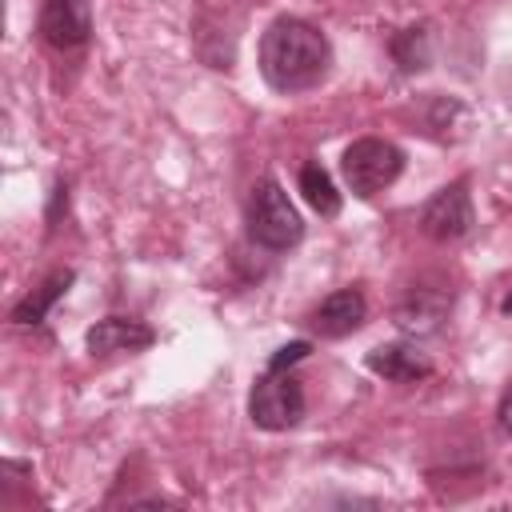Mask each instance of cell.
Returning <instances> with one entry per match:
<instances>
[{"mask_svg": "<svg viewBox=\"0 0 512 512\" xmlns=\"http://www.w3.org/2000/svg\"><path fill=\"white\" fill-rule=\"evenodd\" d=\"M472 196H468V180H452L448 188H440L428 204H424V212H420V228H424V236H432V240H440V244H452V240H460V236H468L472 232Z\"/></svg>", "mask_w": 512, "mask_h": 512, "instance_id": "obj_5", "label": "cell"}, {"mask_svg": "<svg viewBox=\"0 0 512 512\" xmlns=\"http://www.w3.org/2000/svg\"><path fill=\"white\" fill-rule=\"evenodd\" d=\"M300 192H304V200H308L312 212H320V216H336L340 212V192H336L332 176L316 160L300 168Z\"/></svg>", "mask_w": 512, "mask_h": 512, "instance_id": "obj_12", "label": "cell"}, {"mask_svg": "<svg viewBox=\"0 0 512 512\" xmlns=\"http://www.w3.org/2000/svg\"><path fill=\"white\" fill-rule=\"evenodd\" d=\"M332 68V44L328 36L296 16H280L260 36V76L268 88L292 96L316 88Z\"/></svg>", "mask_w": 512, "mask_h": 512, "instance_id": "obj_1", "label": "cell"}, {"mask_svg": "<svg viewBox=\"0 0 512 512\" xmlns=\"http://www.w3.org/2000/svg\"><path fill=\"white\" fill-rule=\"evenodd\" d=\"M364 316H368V300H364V292H360V288H340V292L324 296V300L312 308L308 324H312L316 336H324V340H340V336L356 332V328L364 324Z\"/></svg>", "mask_w": 512, "mask_h": 512, "instance_id": "obj_7", "label": "cell"}, {"mask_svg": "<svg viewBox=\"0 0 512 512\" xmlns=\"http://www.w3.org/2000/svg\"><path fill=\"white\" fill-rule=\"evenodd\" d=\"M308 352H312V344H308V340H292V344L276 348V356L268 360V368H292V364H300Z\"/></svg>", "mask_w": 512, "mask_h": 512, "instance_id": "obj_14", "label": "cell"}, {"mask_svg": "<svg viewBox=\"0 0 512 512\" xmlns=\"http://www.w3.org/2000/svg\"><path fill=\"white\" fill-rule=\"evenodd\" d=\"M500 308H504V312H508V316H512V292H508V296H504V304H500Z\"/></svg>", "mask_w": 512, "mask_h": 512, "instance_id": "obj_16", "label": "cell"}, {"mask_svg": "<svg viewBox=\"0 0 512 512\" xmlns=\"http://www.w3.org/2000/svg\"><path fill=\"white\" fill-rule=\"evenodd\" d=\"M368 368L392 384H416L432 376V360L416 344H380L368 352Z\"/></svg>", "mask_w": 512, "mask_h": 512, "instance_id": "obj_9", "label": "cell"}, {"mask_svg": "<svg viewBox=\"0 0 512 512\" xmlns=\"http://www.w3.org/2000/svg\"><path fill=\"white\" fill-rule=\"evenodd\" d=\"M68 284H72V272H68V268H64V272H52L32 296H24V300L12 308V320H16V324H40V320L48 316V308L68 292Z\"/></svg>", "mask_w": 512, "mask_h": 512, "instance_id": "obj_11", "label": "cell"}, {"mask_svg": "<svg viewBox=\"0 0 512 512\" xmlns=\"http://www.w3.org/2000/svg\"><path fill=\"white\" fill-rule=\"evenodd\" d=\"M248 416L264 432H288L304 416V388L288 368H264V376L252 384Z\"/></svg>", "mask_w": 512, "mask_h": 512, "instance_id": "obj_4", "label": "cell"}, {"mask_svg": "<svg viewBox=\"0 0 512 512\" xmlns=\"http://www.w3.org/2000/svg\"><path fill=\"white\" fill-rule=\"evenodd\" d=\"M444 312H448V292H440V288L436 292L432 288H412L400 300V308H396V324L404 332H432V328H440Z\"/></svg>", "mask_w": 512, "mask_h": 512, "instance_id": "obj_10", "label": "cell"}, {"mask_svg": "<svg viewBox=\"0 0 512 512\" xmlns=\"http://www.w3.org/2000/svg\"><path fill=\"white\" fill-rule=\"evenodd\" d=\"M496 416H500V428H504V432H512V392L500 400V412H496Z\"/></svg>", "mask_w": 512, "mask_h": 512, "instance_id": "obj_15", "label": "cell"}, {"mask_svg": "<svg viewBox=\"0 0 512 512\" xmlns=\"http://www.w3.org/2000/svg\"><path fill=\"white\" fill-rule=\"evenodd\" d=\"M156 340V332L144 324V320H132V316H104L88 328L84 344L92 356H116V352H140Z\"/></svg>", "mask_w": 512, "mask_h": 512, "instance_id": "obj_8", "label": "cell"}, {"mask_svg": "<svg viewBox=\"0 0 512 512\" xmlns=\"http://www.w3.org/2000/svg\"><path fill=\"white\" fill-rule=\"evenodd\" d=\"M340 172H344V184L360 196V200H372L376 192L392 188L396 176L404 172V152L392 144V140H380V136H360L344 148L340 156Z\"/></svg>", "mask_w": 512, "mask_h": 512, "instance_id": "obj_3", "label": "cell"}, {"mask_svg": "<svg viewBox=\"0 0 512 512\" xmlns=\"http://www.w3.org/2000/svg\"><path fill=\"white\" fill-rule=\"evenodd\" d=\"M392 56L404 72H420L428 64V32L424 28H404L392 36Z\"/></svg>", "mask_w": 512, "mask_h": 512, "instance_id": "obj_13", "label": "cell"}, {"mask_svg": "<svg viewBox=\"0 0 512 512\" xmlns=\"http://www.w3.org/2000/svg\"><path fill=\"white\" fill-rule=\"evenodd\" d=\"M36 32L56 52H72V48L88 44V36H92V8H88V0H40Z\"/></svg>", "mask_w": 512, "mask_h": 512, "instance_id": "obj_6", "label": "cell"}, {"mask_svg": "<svg viewBox=\"0 0 512 512\" xmlns=\"http://www.w3.org/2000/svg\"><path fill=\"white\" fill-rule=\"evenodd\" d=\"M248 236L268 252H288L304 240V220L276 180H260L248 196Z\"/></svg>", "mask_w": 512, "mask_h": 512, "instance_id": "obj_2", "label": "cell"}]
</instances>
